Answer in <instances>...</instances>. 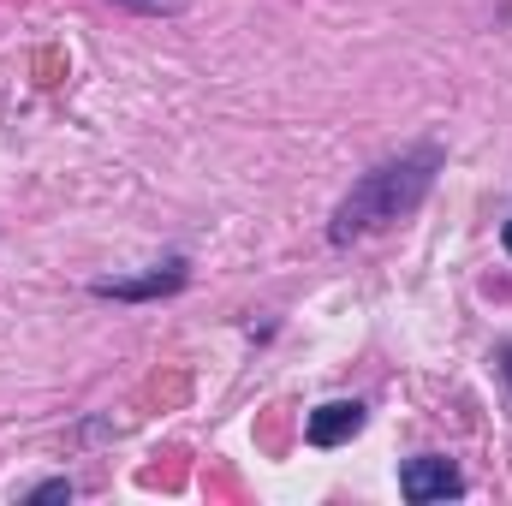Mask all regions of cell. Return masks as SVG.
I'll return each instance as SVG.
<instances>
[{
  "instance_id": "obj_1",
  "label": "cell",
  "mask_w": 512,
  "mask_h": 506,
  "mask_svg": "<svg viewBox=\"0 0 512 506\" xmlns=\"http://www.w3.org/2000/svg\"><path fill=\"white\" fill-rule=\"evenodd\" d=\"M435 167H441L435 149H411V155H399V161L370 167V173L340 197L328 239H334V245H352V239H370V233H382V227H393V221H405V215L429 197Z\"/></svg>"
},
{
  "instance_id": "obj_2",
  "label": "cell",
  "mask_w": 512,
  "mask_h": 506,
  "mask_svg": "<svg viewBox=\"0 0 512 506\" xmlns=\"http://www.w3.org/2000/svg\"><path fill=\"white\" fill-rule=\"evenodd\" d=\"M399 495H405V501H417V506L453 501V495H465V477H459V465H453V459L423 453V459H411V465L399 471Z\"/></svg>"
},
{
  "instance_id": "obj_3",
  "label": "cell",
  "mask_w": 512,
  "mask_h": 506,
  "mask_svg": "<svg viewBox=\"0 0 512 506\" xmlns=\"http://www.w3.org/2000/svg\"><path fill=\"white\" fill-rule=\"evenodd\" d=\"M358 429H364V405H358V399H328V405H316L310 423H304L310 447H346Z\"/></svg>"
},
{
  "instance_id": "obj_4",
  "label": "cell",
  "mask_w": 512,
  "mask_h": 506,
  "mask_svg": "<svg viewBox=\"0 0 512 506\" xmlns=\"http://www.w3.org/2000/svg\"><path fill=\"white\" fill-rule=\"evenodd\" d=\"M179 286H185V262H167L143 280H96L102 298H155V292H179Z\"/></svg>"
},
{
  "instance_id": "obj_5",
  "label": "cell",
  "mask_w": 512,
  "mask_h": 506,
  "mask_svg": "<svg viewBox=\"0 0 512 506\" xmlns=\"http://www.w3.org/2000/svg\"><path fill=\"white\" fill-rule=\"evenodd\" d=\"M30 501H72V483L60 477V483H42V489H30Z\"/></svg>"
},
{
  "instance_id": "obj_6",
  "label": "cell",
  "mask_w": 512,
  "mask_h": 506,
  "mask_svg": "<svg viewBox=\"0 0 512 506\" xmlns=\"http://www.w3.org/2000/svg\"><path fill=\"white\" fill-rule=\"evenodd\" d=\"M126 6H137V12H179L185 0H126Z\"/></svg>"
},
{
  "instance_id": "obj_7",
  "label": "cell",
  "mask_w": 512,
  "mask_h": 506,
  "mask_svg": "<svg viewBox=\"0 0 512 506\" xmlns=\"http://www.w3.org/2000/svg\"><path fill=\"white\" fill-rule=\"evenodd\" d=\"M501 381H507V393H512V346H501Z\"/></svg>"
},
{
  "instance_id": "obj_8",
  "label": "cell",
  "mask_w": 512,
  "mask_h": 506,
  "mask_svg": "<svg viewBox=\"0 0 512 506\" xmlns=\"http://www.w3.org/2000/svg\"><path fill=\"white\" fill-rule=\"evenodd\" d=\"M501 239H507V251H512V221H507V233H501Z\"/></svg>"
}]
</instances>
